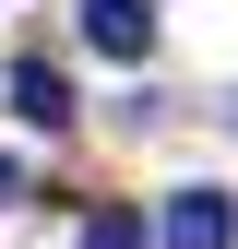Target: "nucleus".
Here are the masks:
<instances>
[{
    "label": "nucleus",
    "mask_w": 238,
    "mask_h": 249,
    "mask_svg": "<svg viewBox=\"0 0 238 249\" xmlns=\"http://www.w3.org/2000/svg\"><path fill=\"white\" fill-rule=\"evenodd\" d=\"M83 48L96 59H143L155 48V12H143V0H83Z\"/></svg>",
    "instance_id": "obj_2"
},
{
    "label": "nucleus",
    "mask_w": 238,
    "mask_h": 249,
    "mask_svg": "<svg viewBox=\"0 0 238 249\" xmlns=\"http://www.w3.org/2000/svg\"><path fill=\"white\" fill-rule=\"evenodd\" d=\"M12 107H24V131H60L72 119V71L36 48V59H12Z\"/></svg>",
    "instance_id": "obj_3"
},
{
    "label": "nucleus",
    "mask_w": 238,
    "mask_h": 249,
    "mask_svg": "<svg viewBox=\"0 0 238 249\" xmlns=\"http://www.w3.org/2000/svg\"><path fill=\"white\" fill-rule=\"evenodd\" d=\"M0 202H24V166H12V154H0Z\"/></svg>",
    "instance_id": "obj_5"
},
{
    "label": "nucleus",
    "mask_w": 238,
    "mask_h": 249,
    "mask_svg": "<svg viewBox=\"0 0 238 249\" xmlns=\"http://www.w3.org/2000/svg\"><path fill=\"white\" fill-rule=\"evenodd\" d=\"M167 249H238V202L226 190H167Z\"/></svg>",
    "instance_id": "obj_1"
},
{
    "label": "nucleus",
    "mask_w": 238,
    "mask_h": 249,
    "mask_svg": "<svg viewBox=\"0 0 238 249\" xmlns=\"http://www.w3.org/2000/svg\"><path fill=\"white\" fill-rule=\"evenodd\" d=\"M83 249H143V213H83Z\"/></svg>",
    "instance_id": "obj_4"
}]
</instances>
